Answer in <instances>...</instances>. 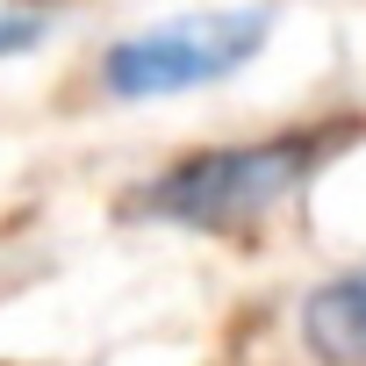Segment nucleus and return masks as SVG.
<instances>
[{"label": "nucleus", "mask_w": 366, "mask_h": 366, "mask_svg": "<svg viewBox=\"0 0 366 366\" xmlns=\"http://www.w3.org/2000/svg\"><path fill=\"white\" fill-rule=\"evenodd\" d=\"M352 137H359L352 122H302V129H266L237 144H194L165 158L151 179H137L122 194V216L194 230V237H244L266 216H280Z\"/></svg>", "instance_id": "1"}, {"label": "nucleus", "mask_w": 366, "mask_h": 366, "mask_svg": "<svg viewBox=\"0 0 366 366\" xmlns=\"http://www.w3.org/2000/svg\"><path fill=\"white\" fill-rule=\"evenodd\" d=\"M273 44L266 8H187L144 22L101 51V94L108 101H172V94H202L237 79L259 51Z\"/></svg>", "instance_id": "2"}, {"label": "nucleus", "mask_w": 366, "mask_h": 366, "mask_svg": "<svg viewBox=\"0 0 366 366\" xmlns=\"http://www.w3.org/2000/svg\"><path fill=\"white\" fill-rule=\"evenodd\" d=\"M295 330H302V352L316 366H366V266L316 280Z\"/></svg>", "instance_id": "3"}, {"label": "nucleus", "mask_w": 366, "mask_h": 366, "mask_svg": "<svg viewBox=\"0 0 366 366\" xmlns=\"http://www.w3.org/2000/svg\"><path fill=\"white\" fill-rule=\"evenodd\" d=\"M44 44V15H0V58H22Z\"/></svg>", "instance_id": "4"}]
</instances>
